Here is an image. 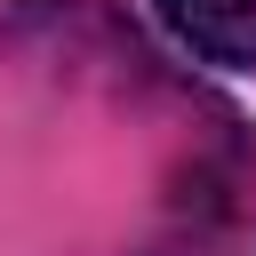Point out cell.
Segmentation results:
<instances>
[{"label": "cell", "instance_id": "obj_1", "mask_svg": "<svg viewBox=\"0 0 256 256\" xmlns=\"http://www.w3.org/2000/svg\"><path fill=\"white\" fill-rule=\"evenodd\" d=\"M160 16L208 64H256V0H160Z\"/></svg>", "mask_w": 256, "mask_h": 256}]
</instances>
